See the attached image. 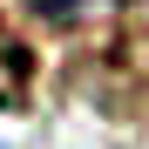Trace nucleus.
<instances>
[{"label":"nucleus","mask_w":149,"mask_h":149,"mask_svg":"<svg viewBox=\"0 0 149 149\" xmlns=\"http://www.w3.org/2000/svg\"><path fill=\"white\" fill-rule=\"evenodd\" d=\"M34 7H41L47 20H68V14H81V7H88V0H34Z\"/></svg>","instance_id":"2"},{"label":"nucleus","mask_w":149,"mask_h":149,"mask_svg":"<svg viewBox=\"0 0 149 149\" xmlns=\"http://www.w3.org/2000/svg\"><path fill=\"white\" fill-rule=\"evenodd\" d=\"M27 81H34L27 41H14L7 27H0V109H27Z\"/></svg>","instance_id":"1"}]
</instances>
